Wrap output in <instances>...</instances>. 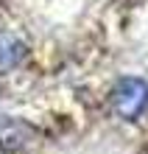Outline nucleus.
<instances>
[{"label": "nucleus", "mask_w": 148, "mask_h": 154, "mask_svg": "<svg viewBox=\"0 0 148 154\" xmlns=\"http://www.w3.org/2000/svg\"><path fill=\"white\" fill-rule=\"evenodd\" d=\"M112 109L123 121H137L148 109V81L140 76H123L112 87Z\"/></svg>", "instance_id": "1"}, {"label": "nucleus", "mask_w": 148, "mask_h": 154, "mask_svg": "<svg viewBox=\"0 0 148 154\" xmlns=\"http://www.w3.org/2000/svg\"><path fill=\"white\" fill-rule=\"evenodd\" d=\"M25 53H28V48L14 31H0V73L20 67Z\"/></svg>", "instance_id": "2"}]
</instances>
